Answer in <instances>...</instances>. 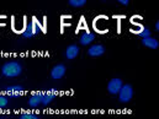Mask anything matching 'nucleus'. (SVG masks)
Wrapping results in <instances>:
<instances>
[{
  "label": "nucleus",
  "mask_w": 159,
  "mask_h": 119,
  "mask_svg": "<svg viewBox=\"0 0 159 119\" xmlns=\"http://www.w3.org/2000/svg\"><path fill=\"white\" fill-rule=\"evenodd\" d=\"M1 73L6 78H16L22 73V66L17 62H7L2 65Z\"/></svg>",
  "instance_id": "f257e3e1"
},
{
  "label": "nucleus",
  "mask_w": 159,
  "mask_h": 119,
  "mask_svg": "<svg viewBox=\"0 0 159 119\" xmlns=\"http://www.w3.org/2000/svg\"><path fill=\"white\" fill-rule=\"evenodd\" d=\"M119 97L121 102H129L133 97V88L131 85H122L121 90L119 91Z\"/></svg>",
  "instance_id": "f03ea898"
},
{
  "label": "nucleus",
  "mask_w": 159,
  "mask_h": 119,
  "mask_svg": "<svg viewBox=\"0 0 159 119\" xmlns=\"http://www.w3.org/2000/svg\"><path fill=\"white\" fill-rule=\"evenodd\" d=\"M58 90L56 88H51V90H47V91H43L42 92V104L47 106L57 96H58Z\"/></svg>",
  "instance_id": "7ed1b4c3"
},
{
  "label": "nucleus",
  "mask_w": 159,
  "mask_h": 119,
  "mask_svg": "<svg viewBox=\"0 0 159 119\" xmlns=\"http://www.w3.org/2000/svg\"><path fill=\"white\" fill-rule=\"evenodd\" d=\"M122 85H123L122 80L115 78V79L110 80V82L107 85V90H109V92L111 95H117L119 91L121 90V87H122Z\"/></svg>",
  "instance_id": "20e7f679"
},
{
  "label": "nucleus",
  "mask_w": 159,
  "mask_h": 119,
  "mask_svg": "<svg viewBox=\"0 0 159 119\" xmlns=\"http://www.w3.org/2000/svg\"><path fill=\"white\" fill-rule=\"evenodd\" d=\"M5 93L9 97H20L24 93V87L22 86H17V85H15V86H7L5 88Z\"/></svg>",
  "instance_id": "39448f33"
},
{
  "label": "nucleus",
  "mask_w": 159,
  "mask_h": 119,
  "mask_svg": "<svg viewBox=\"0 0 159 119\" xmlns=\"http://www.w3.org/2000/svg\"><path fill=\"white\" fill-rule=\"evenodd\" d=\"M66 70H67V69H66V66H64L63 64H58V65H56V66L52 69L51 76L54 80L62 79V78L64 76V74H66Z\"/></svg>",
  "instance_id": "423d86ee"
},
{
  "label": "nucleus",
  "mask_w": 159,
  "mask_h": 119,
  "mask_svg": "<svg viewBox=\"0 0 159 119\" xmlns=\"http://www.w3.org/2000/svg\"><path fill=\"white\" fill-rule=\"evenodd\" d=\"M105 53V47L101 45V44H95V45H91L88 50V54L90 57H100Z\"/></svg>",
  "instance_id": "0eeeda50"
},
{
  "label": "nucleus",
  "mask_w": 159,
  "mask_h": 119,
  "mask_svg": "<svg viewBox=\"0 0 159 119\" xmlns=\"http://www.w3.org/2000/svg\"><path fill=\"white\" fill-rule=\"evenodd\" d=\"M78 54H79V47L75 45V44L69 45V47L67 48V50H66V57H67V59H69V60L75 59V58L78 57Z\"/></svg>",
  "instance_id": "6e6552de"
},
{
  "label": "nucleus",
  "mask_w": 159,
  "mask_h": 119,
  "mask_svg": "<svg viewBox=\"0 0 159 119\" xmlns=\"http://www.w3.org/2000/svg\"><path fill=\"white\" fill-rule=\"evenodd\" d=\"M29 104L31 107H37L42 104V92H35L31 95V97L29 98Z\"/></svg>",
  "instance_id": "1a4fd4ad"
},
{
  "label": "nucleus",
  "mask_w": 159,
  "mask_h": 119,
  "mask_svg": "<svg viewBox=\"0 0 159 119\" xmlns=\"http://www.w3.org/2000/svg\"><path fill=\"white\" fill-rule=\"evenodd\" d=\"M94 40H95V35L91 33V32H85V33H83V35L80 36V43H81L83 45L90 44Z\"/></svg>",
  "instance_id": "9d476101"
},
{
  "label": "nucleus",
  "mask_w": 159,
  "mask_h": 119,
  "mask_svg": "<svg viewBox=\"0 0 159 119\" xmlns=\"http://www.w3.org/2000/svg\"><path fill=\"white\" fill-rule=\"evenodd\" d=\"M143 45L151 48V49H157L159 47V42L156 38H152V37H147V38H143L142 40Z\"/></svg>",
  "instance_id": "9b49d317"
},
{
  "label": "nucleus",
  "mask_w": 159,
  "mask_h": 119,
  "mask_svg": "<svg viewBox=\"0 0 159 119\" xmlns=\"http://www.w3.org/2000/svg\"><path fill=\"white\" fill-rule=\"evenodd\" d=\"M30 25H31V28H32V33H34V36H35V35H37L41 30H42L41 23L37 21V19H36V17H34V19H32V22H30Z\"/></svg>",
  "instance_id": "f8f14e48"
},
{
  "label": "nucleus",
  "mask_w": 159,
  "mask_h": 119,
  "mask_svg": "<svg viewBox=\"0 0 159 119\" xmlns=\"http://www.w3.org/2000/svg\"><path fill=\"white\" fill-rule=\"evenodd\" d=\"M136 32L138 33L139 37H142V40L147 38V37H151V31H149L148 27H141V31H136Z\"/></svg>",
  "instance_id": "ddd939ff"
},
{
  "label": "nucleus",
  "mask_w": 159,
  "mask_h": 119,
  "mask_svg": "<svg viewBox=\"0 0 159 119\" xmlns=\"http://www.w3.org/2000/svg\"><path fill=\"white\" fill-rule=\"evenodd\" d=\"M68 2L73 7H81V6H84L86 4V0H69Z\"/></svg>",
  "instance_id": "4468645a"
},
{
  "label": "nucleus",
  "mask_w": 159,
  "mask_h": 119,
  "mask_svg": "<svg viewBox=\"0 0 159 119\" xmlns=\"http://www.w3.org/2000/svg\"><path fill=\"white\" fill-rule=\"evenodd\" d=\"M22 36H24L25 38H31V37H34L32 28H31V25H30V23H29V25L26 26V28L22 31Z\"/></svg>",
  "instance_id": "2eb2a0df"
},
{
  "label": "nucleus",
  "mask_w": 159,
  "mask_h": 119,
  "mask_svg": "<svg viewBox=\"0 0 159 119\" xmlns=\"http://www.w3.org/2000/svg\"><path fill=\"white\" fill-rule=\"evenodd\" d=\"M20 119H40V117L34 113H22L20 116Z\"/></svg>",
  "instance_id": "dca6fc26"
},
{
  "label": "nucleus",
  "mask_w": 159,
  "mask_h": 119,
  "mask_svg": "<svg viewBox=\"0 0 159 119\" xmlns=\"http://www.w3.org/2000/svg\"><path fill=\"white\" fill-rule=\"evenodd\" d=\"M7 97L4 96V95H0V108H4L7 106Z\"/></svg>",
  "instance_id": "f3484780"
},
{
  "label": "nucleus",
  "mask_w": 159,
  "mask_h": 119,
  "mask_svg": "<svg viewBox=\"0 0 159 119\" xmlns=\"http://www.w3.org/2000/svg\"><path fill=\"white\" fill-rule=\"evenodd\" d=\"M120 2H121L122 5H128L129 1H128V0H120Z\"/></svg>",
  "instance_id": "a211bd4d"
},
{
  "label": "nucleus",
  "mask_w": 159,
  "mask_h": 119,
  "mask_svg": "<svg viewBox=\"0 0 159 119\" xmlns=\"http://www.w3.org/2000/svg\"><path fill=\"white\" fill-rule=\"evenodd\" d=\"M156 28H157V31H159V22L156 23Z\"/></svg>",
  "instance_id": "6ab92c4d"
}]
</instances>
